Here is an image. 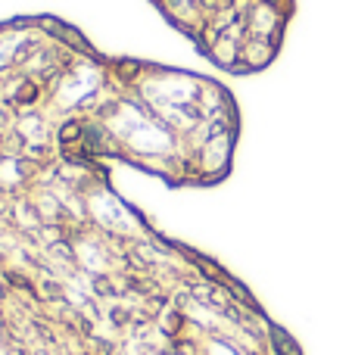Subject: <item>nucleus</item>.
Segmentation results:
<instances>
[{
	"label": "nucleus",
	"mask_w": 352,
	"mask_h": 355,
	"mask_svg": "<svg viewBox=\"0 0 352 355\" xmlns=\"http://www.w3.org/2000/svg\"><path fill=\"white\" fill-rule=\"evenodd\" d=\"M206 56L228 69H259L278 53L293 0H153Z\"/></svg>",
	"instance_id": "obj_1"
}]
</instances>
